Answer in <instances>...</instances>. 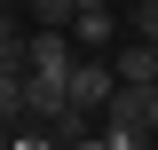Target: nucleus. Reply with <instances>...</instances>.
<instances>
[{
	"label": "nucleus",
	"mask_w": 158,
	"mask_h": 150,
	"mask_svg": "<svg viewBox=\"0 0 158 150\" xmlns=\"http://www.w3.org/2000/svg\"><path fill=\"white\" fill-rule=\"evenodd\" d=\"M95 142L103 150L158 142V95H150V79H118V87H111V103L95 111Z\"/></svg>",
	"instance_id": "nucleus-1"
},
{
	"label": "nucleus",
	"mask_w": 158,
	"mask_h": 150,
	"mask_svg": "<svg viewBox=\"0 0 158 150\" xmlns=\"http://www.w3.org/2000/svg\"><path fill=\"white\" fill-rule=\"evenodd\" d=\"M111 87H118L111 56H71V103H79V111H103V103H111Z\"/></svg>",
	"instance_id": "nucleus-2"
},
{
	"label": "nucleus",
	"mask_w": 158,
	"mask_h": 150,
	"mask_svg": "<svg viewBox=\"0 0 158 150\" xmlns=\"http://www.w3.org/2000/svg\"><path fill=\"white\" fill-rule=\"evenodd\" d=\"M71 48H79V56H111V48H118L111 0H95V8H79V16H71Z\"/></svg>",
	"instance_id": "nucleus-3"
},
{
	"label": "nucleus",
	"mask_w": 158,
	"mask_h": 150,
	"mask_svg": "<svg viewBox=\"0 0 158 150\" xmlns=\"http://www.w3.org/2000/svg\"><path fill=\"white\" fill-rule=\"evenodd\" d=\"M111 71L118 79H158V48H150V40H118V48H111Z\"/></svg>",
	"instance_id": "nucleus-4"
},
{
	"label": "nucleus",
	"mask_w": 158,
	"mask_h": 150,
	"mask_svg": "<svg viewBox=\"0 0 158 150\" xmlns=\"http://www.w3.org/2000/svg\"><path fill=\"white\" fill-rule=\"evenodd\" d=\"M24 40H32V32H16V24L0 16V63H24Z\"/></svg>",
	"instance_id": "nucleus-5"
},
{
	"label": "nucleus",
	"mask_w": 158,
	"mask_h": 150,
	"mask_svg": "<svg viewBox=\"0 0 158 150\" xmlns=\"http://www.w3.org/2000/svg\"><path fill=\"white\" fill-rule=\"evenodd\" d=\"M135 40H150V48H158V0H135Z\"/></svg>",
	"instance_id": "nucleus-6"
},
{
	"label": "nucleus",
	"mask_w": 158,
	"mask_h": 150,
	"mask_svg": "<svg viewBox=\"0 0 158 150\" xmlns=\"http://www.w3.org/2000/svg\"><path fill=\"white\" fill-rule=\"evenodd\" d=\"M32 8H40V24H71L79 16V0H32Z\"/></svg>",
	"instance_id": "nucleus-7"
},
{
	"label": "nucleus",
	"mask_w": 158,
	"mask_h": 150,
	"mask_svg": "<svg viewBox=\"0 0 158 150\" xmlns=\"http://www.w3.org/2000/svg\"><path fill=\"white\" fill-rule=\"evenodd\" d=\"M0 134H8V111H0Z\"/></svg>",
	"instance_id": "nucleus-8"
},
{
	"label": "nucleus",
	"mask_w": 158,
	"mask_h": 150,
	"mask_svg": "<svg viewBox=\"0 0 158 150\" xmlns=\"http://www.w3.org/2000/svg\"><path fill=\"white\" fill-rule=\"evenodd\" d=\"M150 95H158V79H150Z\"/></svg>",
	"instance_id": "nucleus-9"
}]
</instances>
